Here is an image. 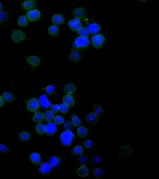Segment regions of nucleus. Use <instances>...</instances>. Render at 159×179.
<instances>
[{"label":"nucleus","mask_w":159,"mask_h":179,"mask_svg":"<svg viewBox=\"0 0 159 179\" xmlns=\"http://www.w3.org/2000/svg\"><path fill=\"white\" fill-rule=\"evenodd\" d=\"M74 134L71 130L63 131L60 136V141L64 147H69L72 144V141L75 138Z\"/></svg>","instance_id":"1"},{"label":"nucleus","mask_w":159,"mask_h":179,"mask_svg":"<svg viewBox=\"0 0 159 179\" xmlns=\"http://www.w3.org/2000/svg\"><path fill=\"white\" fill-rule=\"evenodd\" d=\"M90 41L87 37L78 36L77 37L73 43V47L76 50H79L85 49L89 46Z\"/></svg>","instance_id":"2"},{"label":"nucleus","mask_w":159,"mask_h":179,"mask_svg":"<svg viewBox=\"0 0 159 179\" xmlns=\"http://www.w3.org/2000/svg\"><path fill=\"white\" fill-rule=\"evenodd\" d=\"M105 41V37L102 34H98L93 35L91 39V44L96 49L101 48Z\"/></svg>","instance_id":"3"},{"label":"nucleus","mask_w":159,"mask_h":179,"mask_svg":"<svg viewBox=\"0 0 159 179\" xmlns=\"http://www.w3.org/2000/svg\"><path fill=\"white\" fill-rule=\"evenodd\" d=\"M26 16L28 20L32 22H34L40 19L41 16V12L38 9L34 8L28 11Z\"/></svg>","instance_id":"4"},{"label":"nucleus","mask_w":159,"mask_h":179,"mask_svg":"<svg viewBox=\"0 0 159 179\" xmlns=\"http://www.w3.org/2000/svg\"><path fill=\"white\" fill-rule=\"evenodd\" d=\"M11 40L15 43H19L25 39V34L21 30H15L11 34Z\"/></svg>","instance_id":"5"},{"label":"nucleus","mask_w":159,"mask_h":179,"mask_svg":"<svg viewBox=\"0 0 159 179\" xmlns=\"http://www.w3.org/2000/svg\"><path fill=\"white\" fill-rule=\"evenodd\" d=\"M68 26L70 29L73 31H77L82 27L81 20L75 17L69 20L68 22Z\"/></svg>","instance_id":"6"},{"label":"nucleus","mask_w":159,"mask_h":179,"mask_svg":"<svg viewBox=\"0 0 159 179\" xmlns=\"http://www.w3.org/2000/svg\"><path fill=\"white\" fill-rule=\"evenodd\" d=\"M28 110L30 112L37 111L39 109V101L36 98H32L28 101L27 104Z\"/></svg>","instance_id":"7"},{"label":"nucleus","mask_w":159,"mask_h":179,"mask_svg":"<svg viewBox=\"0 0 159 179\" xmlns=\"http://www.w3.org/2000/svg\"><path fill=\"white\" fill-rule=\"evenodd\" d=\"M51 170H52V167L49 163L45 162L42 163L40 165V167L38 169L39 173L44 176H48L51 173Z\"/></svg>","instance_id":"8"},{"label":"nucleus","mask_w":159,"mask_h":179,"mask_svg":"<svg viewBox=\"0 0 159 179\" xmlns=\"http://www.w3.org/2000/svg\"><path fill=\"white\" fill-rule=\"evenodd\" d=\"M37 5L35 0H25L21 3V7L25 11H29L34 9Z\"/></svg>","instance_id":"9"},{"label":"nucleus","mask_w":159,"mask_h":179,"mask_svg":"<svg viewBox=\"0 0 159 179\" xmlns=\"http://www.w3.org/2000/svg\"><path fill=\"white\" fill-rule=\"evenodd\" d=\"M89 33L91 34H98L101 30V27L98 23L96 22L90 23L87 27Z\"/></svg>","instance_id":"10"},{"label":"nucleus","mask_w":159,"mask_h":179,"mask_svg":"<svg viewBox=\"0 0 159 179\" xmlns=\"http://www.w3.org/2000/svg\"><path fill=\"white\" fill-rule=\"evenodd\" d=\"M45 128V133L48 136H52L56 133L57 131V127L54 123L50 122L46 125Z\"/></svg>","instance_id":"11"},{"label":"nucleus","mask_w":159,"mask_h":179,"mask_svg":"<svg viewBox=\"0 0 159 179\" xmlns=\"http://www.w3.org/2000/svg\"><path fill=\"white\" fill-rule=\"evenodd\" d=\"M133 153V151L130 147L124 146L120 148L119 151V155L120 158L123 159L129 157Z\"/></svg>","instance_id":"12"},{"label":"nucleus","mask_w":159,"mask_h":179,"mask_svg":"<svg viewBox=\"0 0 159 179\" xmlns=\"http://www.w3.org/2000/svg\"><path fill=\"white\" fill-rule=\"evenodd\" d=\"M39 105L44 109H48L51 106V103L48 99L46 95H43L39 97Z\"/></svg>","instance_id":"13"},{"label":"nucleus","mask_w":159,"mask_h":179,"mask_svg":"<svg viewBox=\"0 0 159 179\" xmlns=\"http://www.w3.org/2000/svg\"><path fill=\"white\" fill-rule=\"evenodd\" d=\"M65 21L64 17L61 14H57L54 15L51 18V21L54 25L59 26L63 24Z\"/></svg>","instance_id":"14"},{"label":"nucleus","mask_w":159,"mask_h":179,"mask_svg":"<svg viewBox=\"0 0 159 179\" xmlns=\"http://www.w3.org/2000/svg\"><path fill=\"white\" fill-rule=\"evenodd\" d=\"M86 10L83 7H79L73 11L72 14L75 17L81 20L84 19L86 16Z\"/></svg>","instance_id":"15"},{"label":"nucleus","mask_w":159,"mask_h":179,"mask_svg":"<svg viewBox=\"0 0 159 179\" xmlns=\"http://www.w3.org/2000/svg\"><path fill=\"white\" fill-rule=\"evenodd\" d=\"M70 60L73 62H79L82 59V56L80 53L77 51H72L69 56Z\"/></svg>","instance_id":"16"},{"label":"nucleus","mask_w":159,"mask_h":179,"mask_svg":"<svg viewBox=\"0 0 159 179\" xmlns=\"http://www.w3.org/2000/svg\"><path fill=\"white\" fill-rule=\"evenodd\" d=\"M27 61L30 65L33 67H37L40 63L39 58L35 56H30L27 59Z\"/></svg>","instance_id":"17"},{"label":"nucleus","mask_w":159,"mask_h":179,"mask_svg":"<svg viewBox=\"0 0 159 179\" xmlns=\"http://www.w3.org/2000/svg\"><path fill=\"white\" fill-rule=\"evenodd\" d=\"M93 114H95L97 117H101L104 114V110L102 107L98 104L94 105L93 107Z\"/></svg>","instance_id":"18"},{"label":"nucleus","mask_w":159,"mask_h":179,"mask_svg":"<svg viewBox=\"0 0 159 179\" xmlns=\"http://www.w3.org/2000/svg\"><path fill=\"white\" fill-rule=\"evenodd\" d=\"M30 161L34 165H38L41 163V156L37 153H32L30 155Z\"/></svg>","instance_id":"19"},{"label":"nucleus","mask_w":159,"mask_h":179,"mask_svg":"<svg viewBox=\"0 0 159 179\" xmlns=\"http://www.w3.org/2000/svg\"><path fill=\"white\" fill-rule=\"evenodd\" d=\"M63 102L66 103L70 108H72L74 106V100L71 95H65L63 97Z\"/></svg>","instance_id":"20"},{"label":"nucleus","mask_w":159,"mask_h":179,"mask_svg":"<svg viewBox=\"0 0 159 179\" xmlns=\"http://www.w3.org/2000/svg\"><path fill=\"white\" fill-rule=\"evenodd\" d=\"M87 123L91 125H94L98 121V117L93 113H90L86 118Z\"/></svg>","instance_id":"21"},{"label":"nucleus","mask_w":159,"mask_h":179,"mask_svg":"<svg viewBox=\"0 0 159 179\" xmlns=\"http://www.w3.org/2000/svg\"><path fill=\"white\" fill-rule=\"evenodd\" d=\"M64 91L67 95H71L76 91V87L73 83H68L64 86Z\"/></svg>","instance_id":"22"},{"label":"nucleus","mask_w":159,"mask_h":179,"mask_svg":"<svg viewBox=\"0 0 159 179\" xmlns=\"http://www.w3.org/2000/svg\"><path fill=\"white\" fill-rule=\"evenodd\" d=\"M18 24L21 27H27L29 24L28 18L25 15H21L19 17L17 20Z\"/></svg>","instance_id":"23"},{"label":"nucleus","mask_w":159,"mask_h":179,"mask_svg":"<svg viewBox=\"0 0 159 179\" xmlns=\"http://www.w3.org/2000/svg\"><path fill=\"white\" fill-rule=\"evenodd\" d=\"M60 162V158L56 156H51L49 158V163L52 167H57L59 164Z\"/></svg>","instance_id":"24"},{"label":"nucleus","mask_w":159,"mask_h":179,"mask_svg":"<svg viewBox=\"0 0 159 179\" xmlns=\"http://www.w3.org/2000/svg\"><path fill=\"white\" fill-rule=\"evenodd\" d=\"M89 173V172L88 168L85 165H83L81 167L79 168L77 171L78 175L81 177H85L88 176Z\"/></svg>","instance_id":"25"},{"label":"nucleus","mask_w":159,"mask_h":179,"mask_svg":"<svg viewBox=\"0 0 159 179\" xmlns=\"http://www.w3.org/2000/svg\"><path fill=\"white\" fill-rule=\"evenodd\" d=\"M2 96L4 100L5 101L7 102H9V103L13 102L15 100V96H14V95L12 94L11 92H8V91H6V92H5L4 93H3Z\"/></svg>","instance_id":"26"},{"label":"nucleus","mask_w":159,"mask_h":179,"mask_svg":"<svg viewBox=\"0 0 159 179\" xmlns=\"http://www.w3.org/2000/svg\"><path fill=\"white\" fill-rule=\"evenodd\" d=\"M60 29L57 25H53L50 26L48 29V32L52 36H56L59 33Z\"/></svg>","instance_id":"27"},{"label":"nucleus","mask_w":159,"mask_h":179,"mask_svg":"<svg viewBox=\"0 0 159 179\" xmlns=\"http://www.w3.org/2000/svg\"><path fill=\"white\" fill-rule=\"evenodd\" d=\"M77 134L79 137L84 138L88 135V131L87 128L84 126H80L77 129Z\"/></svg>","instance_id":"28"},{"label":"nucleus","mask_w":159,"mask_h":179,"mask_svg":"<svg viewBox=\"0 0 159 179\" xmlns=\"http://www.w3.org/2000/svg\"><path fill=\"white\" fill-rule=\"evenodd\" d=\"M44 119V114L42 112L38 111L35 114L33 118V121L35 123H41L43 122Z\"/></svg>","instance_id":"29"},{"label":"nucleus","mask_w":159,"mask_h":179,"mask_svg":"<svg viewBox=\"0 0 159 179\" xmlns=\"http://www.w3.org/2000/svg\"><path fill=\"white\" fill-rule=\"evenodd\" d=\"M71 120L72 121V123L74 127H78L82 123L81 120L77 117L76 114H73L71 115Z\"/></svg>","instance_id":"30"},{"label":"nucleus","mask_w":159,"mask_h":179,"mask_svg":"<svg viewBox=\"0 0 159 179\" xmlns=\"http://www.w3.org/2000/svg\"><path fill=\"white\" fill-rule=\"evenodd\" d=\"M83 151L84 150H83V147L80 145H78L76 146L74 149L72 150L71 153L72 154L79 156V155H82V154L83 153Z\"/></svg>","instance_id":"31"},{"label":"nucleus","mask_w":159,"mask_h":179,"mask_svg":"<svg viewBox=\"0 0 159 179\" xmlns=\"http://www.w3.org/2000/svg\"><path fill=\"white\" fill-rule=\"evenodd\" d=\"M44 114V119L47 122H51L54 118V113L51 111L48 110Z\"/></svg>","instance_id":"32"},{"label":"nucleus","mask_w":159,"mask_h":179,"mask_svg":"<svg viewBox=\"0 0 159 179\" xmlns=\"http://www.w3.org/2000/svg\"><path fill=\"white\" fill-rule=\"evenodd\" d=\"M77 34L80 36L88 37L89 36L90 34L87 28L82 27L77 31Z\"/></svg>","instance_id":"33"},{"label":"nucleus","mask_w":159,"mask_h":179,"mask_svg":"<svg viewBox=\"0 0 159 179\" xmlns=\"http://www.w3.org/2000/svg\"><path fill=\"white\" fill-rule=\"evenodd\" d=\"M93 176L95 178H101L104 176L103 170L101 168H96L93 171Z\"/></svg>","instance_id":"34"},{"label":"nucleus","mask_w":159,"mask_h":179,"mask_svg":"<svg viewBox=\"0 0 159 179\" xmlns=\"http://www.w3.org/2000/svg\"><path fill=\"white\" fill-rule=\"evenodd\" d=\"M45 128V126L43 123H38L35 126V130L39 135H43L44 134Z\"/></svg>","instance_id":"35"},{"label":"nucleus","mask_w":159,"mask_h":179,"mask_svg":"<svg viewBox=\"0 0 159 179\" xmlns=\"http://www.w3.org/2000/svg\"><path fill=\"white\" fill-rule=\"evenodd\" d=\"M30 138V134L27 132H22L19 134V138L22 141H26Z\"/></svg>","instance_id":"36"},{"label":"nucleus","mask_w":159,"mask_h":179,"mask_svg":"<svg viewBox=\"0 0 159 179\" xmlns=\"http://www.w3.org/2000/svg\"><path fill=\"white\" fill-rule=\"evenodd\" d=\"M9 18L8 14L5 11L0 12V22H5L7 21Z\"/></svg>","instance_id":"37"},{"label":"nucleus","mask_w":159,"mask_h":179,"mask_svg":"<svg viewBox=\"0 0 159 179\" xmlns=\"http://www.w3.org/2000/svg\"><path fill=\"white\" fill-rule=\"evenodd\" d=\"M83 145L85 148L87 149H92L95 146V143L91 140H87L84 141Z\"/></svg>","instance_id":"38"},{"label":"nucleus","mask_w":159,"mask_h":179,"mask_svg":"<svg viewBox=\"0 0 159 179\" xmlns=\"http://www.w3.org/2000/svg\"><path fill=\"white\" fill-rule=\"evenodd\" d=\"M69 106L65 103H61L59 105V111L62 113H66L69 110Z\"/></svg>","instance_id":"39"},{"label":"nucleus","mask_w":159,"mask_h":179,"mask_svg":"<svg viewBox=\"0 0 159 179\" xmlns=\"http://www.w3.org/2000/svg\"><path fill=\"white\" fill-rule=\"evenodd\" d=\"M87 161V156L86 155H82L77 159V162L79 164H85Z\"/></svg>","instance_id":"40"},{"label":"nucleus","mask_w":159,"mask_h":179,"mask_svg":"<svg viewBox=\"0 0 159 179\" xmlns=\"http://www.w3.org/2000/svg\"><path fill=\"white\" fill-rule=\"evenodd\" d=\"M63 123V127L66 130H71L73 128V125L71 121H66L64 122Z\"/></svg>","instance_id":"41"},{"label":"nucleus","mask_w":159,"mask_h":179,"mask_svg":"<svg viewBox=\"0 0 159 179\" xmlns=\"http://www.w3.org/2000/svg\"><path fill=\"white\" fill-rule=\"evenodd\" d=\"M54 122L55 123L58 125H61L64 122V119L63 117L61 115H58L55 116L54 118Z\"/></svg>","instance_id":"42"},{"label":"nucleus","mask_w":159,"mask_h":179,"mask_svg":"<svg viewBox=\"0 0 159 179\" xmlns=\"http://www.w3.org/2000/svg\"><path fill=\"white\" fill-rule=\"evenodd\" d=\"M101 162V158L98 155H95L91 159V163L93 164H99Z\"/></svg>","instance_id":"43"},{"label":"nucleus","mask_w":159,"mask_h":179,"mask_svg":"<svg viewBox=\"0 0 159 179\" xmlns=\"http://www.w3.org/2000/svg\"><path fill=\"white\" fill-rule=\"evenodd\" d=\"M55 90H56V88L55 87L51 85H48L46 87V92L49 95L53 94L55 92Z\"/></svg>","instance_id":"44"},{"label":"nucleus","mask_w":159,"mask_h":179,"mask_svg":"<svg viewBox=\"0 0 159 179\" xmlns=\"http://www.w3.org/2000/svg\"><path fill=\"white\" fill-rule=\"evenodd\" d=\"M10 151V149H8L4 144H0V153L5 154Z\"/></svg>","instance_id":"45"},{"label":"nucleus","mask_w":159,"mask_h":179,"mask_svg":"<svg viewBox=\"0 0 159 179\" xmlns=\"http://www.w3.org/2000/svg\"><path fill=\"white\" fill-rule=\"evenodd\" d=\"M51 111L53 113H57L59 110V106L58 105H57V104L53 105V106H51Z\"/></svg>","instance_id":"46"},{"label":"nucleus","mask_w":159,"mask_h":179,"mask_svg":"<svg viewBox=\"0 0 159 179\" xmlns=\"http://www.w3.org/2000/svg\"><path fill=\"white\" fill-rule=\"evenodd\" d=\"M4 105V100L2 96H0V108L2 107Z\"/></svg>","instance_id":"47"},{"label":"nucleus","mask_w":159,"mask_h":179,"mask_svg":"<svg viewBox=\"0 0 159 179\" xmlns=\"http://www.w3.org/2000/svg\"><path fill=\"white\" fill-rule=\"evenodd\" d=\"M3 8V7L2 4L0 2V12L2 10Z\"/></svg>","instance_id":"48"},{"label":"nucleus","mask_w":159,"mask_h":179,"mask_svg":"<svg viewBox=\"0 0 159 179\" xmlns=\"http://www.w3.org/2000/svg\"><path fill=\"white\" fill-rule=\"evenodd\" d=\"M140 1L142 2H146L147 0H140Z\"/></svg>","instance_id":"49"},{"label":"nucleus","mask_w":159,"mask_h":179,"mask_svg":"<svg viewBox=\"0 0 159 179\" xmlns=\"http://www.w3.org/2000/svg\"><path fill=\"white\" fill-rule=\"evenodd\" d=\"M1 22H0V24H1Z\"/></svg>","instance_id":"50"}]
</instances>
